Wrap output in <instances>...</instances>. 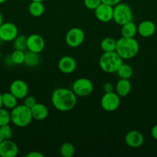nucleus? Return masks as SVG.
<instances>
[{"instance_id":"obj_18","label":"nucleus","mask_w":157,"mask_h":157,"mask_svg":"<svg viewBox=\"0 0 157 157\" xmlns=\"http://www.w3.org/2000/svg\"><path fill=\"white\" fill-rule=\"evenodd\" d=\"M131 83L129 79H122L120 78L115 85V93L120 98H125L128 96L131 91Z\"/></svg>"},{"instance_id":"obj_23","label":"nucleus","mask_w":157,"mask_h":157,"mask_svg":"<svg viewBox=\"0 0 157 157\" xmlns=\"http://www.w3.org/2000/svg\"><path fill=\"white\" fill-rule=\"evenodd\" d=\"M116 41L113 38L107 37L102 40L100 43V48L103 52H115L116 48Z\"/></svg>"},{"instance_id":"obj_39","label":"nucleus","mask_w":157,"mask_h":157,"mask_svg":"<svg viewBox=\"0 0 157 157\" xmlns=\"http://www.w3.org/2000/svg\"><path fill=\"white\" fill-rule=\"evenodd\" d=\"M6 1H7V0H0V5L2 4V3H4V2H6Z\"/></svg>"},{"instance_id":"obj_4","label":"nucleus","mask_w":157,"mask_h":157,"mask_svg":"<svg viewBox=\"0 0 157 157\" xmlns=\"http://www.w3.org/2000/svg\"><path fill=\"white\" fill-rule=\"evenodd\" d=\"M10 115L12 124L18 127H27L33 119L31 113V109L25 106L24 104L17 105L12 109Z\"/></svg>"},{"instance_id":"obj_1","label":"nucleus","mask_w":157,"mask_h":157,"mask_svg":"<svg viewBox=\"0 0 157 157\" xmlns=\"http://www.w3.org/2000/svg\"><path fill=\"white\" fill-rule=\"evenodd\" d=\"M51 101L57 110L68 112L72 110L76 105L77 96L72 90L61 87L55 89L52 92Z\"/></svg>"},{"instance_id":"obj_31","label":"nucleus","mask_w":157,"mask_h":157,"mask_svg":"<svg viewBox=\"0 0 157 157\" xmlns=\"http://www.w3.org/2000/svg\"><path fill=\"white\" fill-rule=\"evenodd\" d=\"M36 99L35 98H34L33 96H26L25 98L24 101V105L26 106L29 108H31V107H33L35 104H36Z\"/></svg>"},{"instance_id":"obj_30","label":"nucleus","mask_w":157,"mask_h":157,"mask_svg":"<svg viewBox=\"0 0 157 157\" xmlns=\"http://www.w3.org/2000/svg\"><path fill=\"white\" fill-rule=\"evenodd\" d=\"M101 3V0H84V6L90 10H95Z\"/></svg>"},{"instance_id":"obj_14","label":"nucleus","mask_w":157,"mask_h":157,"mask_svg":"<svg viewBox=\"0 0 157 157\" xmlns=\"http://www.w3.org/2000/svg\"><path fill=\"white\" fill-rule=\"evenodd\" d=\"M125 142L131 148H139L144 143V136L138 130H130L125 136Z\"/></svg>"},{"instance_id":"obj_34","label":"nucleus","mask_w":157,"mask_h":157,"mask_svg":"<svg viewBox=\"0 0 157 157\" xmlns=\"http://www.w3.org/2000/svg\"><path fill=\"white\" fill-rule=\"evenodd\" d=\"M26 157H44V155L38 151H32L26 155Z\"/></svg>"},{"instance_id":"obj_24","label":"nucleus","mask_w":157,"mask_h":157,"mask_svg":"<svg viewBox=\"0 0 157 157\" xmlns=\"http://www.w3.org/2000/svg\"><path fill=\"white\" fill-rule=\"evenodd\" d=\"M117 75L122 79H129L133 75V70L129 64H123L117 71Z\"/></svg>"},{"instance_id":"obj_38","label":"nucleus","mask_w":157,"mask_h":157,"mask_svg":"<svg viewBox=\"0 0 157 157\" xmlns=\"http://www.w3.org/2000/svg\"><path fill=\"white\" fill-rule=\"evenodd\" d=\"M3 106H2V94H0V108H2Z\"/></svg>"},{"instance_id":"obj_12","label":"nucleus","mask_w":157,"mask_h":157,"mask_svg":"<svg viewBox=\"0 0 157 157\" xmlns=\"http://www.w3.org/2000/svg\"><path fill=\"white\" fill-rule=\"evenodd\" d=\"M18 153V147L12 140H3L0 143V156L15 157Z\"/></svg>"},{"instance_id":"obj_41","label":"nucleus","mask_w":157,"mask_h":157,"mask_svg":"<svg viewBox=\"0 0 157 157\" xmlns=\"http://www.w3.org/2000/svg\"><path fill=\"white\" fill-rule=\"evenodd\" d=\"M1 58H2V53L1 52H0V59H1Z\"/></svg>"},{"instance_id":"obj_3","label":"nucleus","mask_w":157,"mask_h":157,"mask_svg":"<svg viewBox=\"0 0 157 157\" xmlns=\"http://www.w3.org/2000/svg\"><path fill=\"white\" fill-rule=\"evenodd\" d=\"M99 67L106 73H116L119 67L123 64V58L118 55L116 52H104L100 56Z\"/></svg>"},{"instance_id":"obj_5","label":"nucleus","mask_w":157,"mask_h":157,"mask_svg":"<svg viewBox=\"0 0 157 157\" xmlns=\"http://www.w3.org/2000/svg\"><path fill=\"white\" fill-rule=\"evenodd\" d=\"M116 24L119 25L132 21L133 20V13L130 6L126 3L119 2L113 6V18Z\"/></svg>"},{"instance_id":"obj_7","label":"nucleus","mask_w":157,"mask_h":157,"mask_svg":"<svg viewBox=\"0 0 157 157\" xmlns=\"http://www.w3.org/2000/svg\"><path fill=\"white\" fill-rule=\"evenodd\" d=\"M102 108L107 112H113L120 105V97L114 91L105 93L101 98Z\"/></svg>"},{"instance_id":"obj_15","label":"nucleus","mask_w":157,"mask_h":157,"mask_svg":"<svg viewBox=\"0 0 157 157\" xmlns=\"http://www.w3.org/2000/svg\"><path fill=\"white\" fill-rule=\"evenodd\" d=\"M76 61L71 56H64L60 58L58 62V67L63 74H71L76 69Z\"/></svg>"},{"instance_id":"obj_13","label":"nucleus","mask_w":157,"mask_h":157,"mask_svg":"<svg viewBox=\"0 0 157 157\" xmlns=\"http://www.w3.org/2000/svg\"><path fill=\"white\" fill-rule=\"evenodd\" d=\"M45 48L44 38L38 34H32L27 37V49L30 52L38 53L42 52Z\"/></svg>"},{"instance_id":"obj_33","label":"nucleus","mask_w":157,"mask_h":157,"mask_svg":"<svg viewBox=\"0 0 157 157\" xmlns=\"http://www.w3.org/2000/svg\"><path fill=\"white\" fill-rule=\"evenodd\" d=\"M101 1L102 2L105 3V4L109 5V6H115V5L121 2L122 0H101Z\"/></svg>"},{"instance_id":"obj_25","label":"nucleus","mask_w":157,"mask_h":157,"mask_svg":"<svg viewBox=\"0 0 157 157\" xmlns=\"http://www.w3.org/2000/svg\"><path fill=\"white\" fill-rule=\"evenodd\" d=\"M75 152V147L71 143H64L60 147V154L63 157H72Z\"/></svg>"},{"instance_id":"obj_17","label":"nucleus","mask_w":157,"mask_h":157,"mask_svg":"<svg viewBox=\"0 0 157 157\" xmlns=\"http://www.w3.org/2000/svg\"><path fill=\"white\" fill-rule=\"evenodd\" d=\"M31 113L32 118L36 121H41L46 119L49 115V110L46 105L39 103H36L32 107H31Z\"/></svg>"},{"instance_id":"obj_26","label":"nucleus","mask_w":157,"mask_h":157,"mask_svg":"<svg viewBox=\"0 0 157 157\" xmlns=\"http://www.w3.org/2000/svg\"><path fill=\"white\" fill-rule=\"evenodd\" d=\"M13 46L16 50L25 51L27 49V37L25 35H18L14 39Z\"/></svg>"},{"instance_id":"obj_10","label":"nucleus","mask_w":157,"mask_h":157,"mask_svg":"<svg viewBox=\"0 0 157 157\" xmlns=\"http://www.w3.org/2000/svg\"><path fill=\"white\" fill-rule=\"evenodd\" d=\"M95 16L102 22H109L113 18V6L102 2L94 10Z\"/></svg>"},{"instance_id":"obj_11","label":"nucleus","mask_w":157,"mask_h":157,"mask_svg":"<svg viewBox=\"0 0 157 157\" xmlns=\"http://www.w3.org/2000/svg\"><path fill=\"white\" fill-rule=\"evenodd\" d=\"M9 92H11L18 100L24 99L29 93V87L22 80H15L10 84Z\"/></svg>"},{"instance_id":"obj_22","label":"nucleus","mask_w":157,"mask_h":157,"mask_svg":"<svg viewBox=\"0 0 157 157\" xmlns=\"http://www.w3.org/2000/svg\"><path fill=\"white\" fill-rule=\"evenodd\" d=\"M40 58L38 53L30 52V51H28L25 53V60L23 64L28 67H35L38 64Z\"/></svg>"},{"instance_id":"obj_37","label":"nucleus","mask_w":157,"mask_h":157,"mask_svg":"<svg viewBox=\"0 0 157 157\" xmlns=\"http://www.w3.org/2000/svg\"><path fill=\"white\" fill-rule=\"evenodd\" d=\"M4 140V138H3V136H2V131H1V129H0V143L2 142V141Z\"/></svg>"},{"instance_id":"obj_35","label":"nucleus","mask_w":157,"mask_h":157,"mask_svg":"<svg viewBox=\"0 0 157 157\" xmlns=\"http://www.w3.org/2000/svg\"><path fill=\"white\" fill-rule=\"evenodd\" d=\"M151 135L155 140L157 141V124L154 126L151 130Z\"/></svg>"},{"instance_id":"obj_27","label":"nucleus","mask_w":157,"mask_h":157,"mask_svg":"<svg viewBox=\"0 0 157 157\" xmlns=\"http://www.w3.org/2000/svg\"><path fill=\"white\" fill-rule=\"evenodd\" d=\"M25 52L24 51L16 50L15 49L10 55V61L14 64H22L24 63Z\"/></svg>"},{"instance_id":"obj_16","label":"nucleus","mask_w":157,"mask_h":157,"mask_svg":"<svg viewBox=\"0 0 157 157\" xmlns=\"http://www.w3.org/2000/svg\"><path fill=\"white\" fill-rule=\"evenodd\" d=\"M156 27L153 21L145 20L141 21L137 26V32L143 38H149L155 34Z\"/></svg>"},{"instance_id":"obj_9","label":"nucleus","mask_w":157,"mask_h":157,"mask_svg":"<svg viewBox=\"0 0 157 157\" xmlns=\"http://www.w3.org/2000/svg\"><path fill=\"white\" fill-rule=\"evenodd\" d=\"M18 30L17 26L14 23L3 22L0 25V40L5 42L14 41L15 38L18 36Z\"/></svg>"},{"instance_id":"obj_6","label":"nucleus","mask_w":157,"mask_h":157,"mask_svg":"<svg viewBox=\"0 0 157 157\" xmlns=\"http://www.w3.org/2000/svg\"><path fill=\"white\" fill-rule=\"evenodd\" d=\"M72 90L76 96L87 97L93 90V84L88 78H78L72 84Z\"/></svg>"},{"instance_id":"obj_19","label":"nucleus","mask_w":157,"mask_h":157,"mask_svg":"<svg viewBox=\"0 0 157 157\" xmlns=\"http://www.w3.org/2000/svg\"><path fill=\"white\" fill-rule=\"evenodd\" d=\"M121 26L122 36L126 38H134L135 36L137 33V26L133 21L126 23Z\"/></svg>"},{"instance_id":"obj_2","label":"nucleus","mask_w":157,"mask_h":157,"mask_svg":"<svg viewBox=\"0 0 157 157\" xmlns=\"http://www.w3.org/2000/svg\"><path fill=\"white\" fill-rule=\"evenodd\" d=\"M139 51V42L134 38L122 37L116 41L115 52L123 59H131Z\"/></svg>"},{"instance_id":"obj_21","label":"nucleus","mask_w":157,"mask_h":157,"mask_svg":"<svg viewBox=\"0 0 157 157\" xmlns=\"http://www.w3.org/2000/svg\"><path fill=\"white\" fill-rule=\"evenodd\" d=\"M2 101L3 107L12 110L17 106L18 99L11 92H6L2 94Z\"/></svg>"},{"instance_id":"obj_40","label":"nucleus","mask_w":157,"mask_h":157,"mask_svg":"<svg viewBox=\"0 0 157 157\" xmlns=\"http://www.w3.org/2000/svg\"><path fill=\"white\" fill-rule=\"evenodd\" d=\"M43 1H44V0H31V2H42Z\"/></svg>"},{"instance_id":"obj_28","label":"nucleus","mask_w":157,"mask_h":157,"mask_svg":"<svg viewBox=\"0 0 157 157\" xmlns=\"http://www.w3.org/2000/svg\"><path fill=\"white\" fill-rule=\"evenodd\" d=\"M11 122L10 113L6 109L0 108V127L9 124Z\"/></svg>"},{"instance_id":"obj_29","label":"nucleus","mask_w":157,"mask_h":157,"mask_svg":"<svg viewBox=\"0 0 157 157\" xmlns=\"http://www.w3.org/2000/svg\"><path fill=\"white\" fill-rule=\"evenodd\" d=\"M4 140H10L12 137V130L9 124L0 127Z\"/></svg>"},{"instance_id":"obj_8","label":"nucleus","mask_w":157,"mask_h":157,"mask_svg":"<svg viewBox=\"0 0 157 157\" xmlns=\"http://www.w3.org/2000/svg\"><path fill=\"white\" fill-rule=\"evenodd\" d=\"M85 41V32L79 28L69 29L66 35V42L69 47L77 48Z\"/></svg>"},{"instance_id":"obj_20","label":"nucleus","mask_w":157,"mask_h":157,"mask_svg":"<svg viewBox=\"0 0 157 157\" xmlns=\"http://www.w3.org/2000/svg\"><path fill=\"white\" fill-rule=\"evenodd\" d=\"M45 12V6L42 2H31L29 6V12L32 16L40 17Z\"/></svg>"},{"instance_id":"obj_32","label":"nucleus","mask_w":157,"mask_h":157,"mask_svg":"<svg viewBox=\"0 0 157 157\" xmlns=\"http://www.w3.org/2000/svg\"><path fill=\"white\" fill-rule=\"evenodd\" d=\"M103 90L105 93H109V92L114 91V86L112 83H106L103 85Z\"/></svg>"},{"instance_id":"obj_36","label":"nucleus","mask_w":157,"mask_h":157,"mask_svg":"<svg viewBox=\"0 0 157 157\" xmlns=\"http://www.w3.org/2000/svg\"><path fill=\"white\" fill-rule=\"evenodd\" d=\"M2 23H3V17H2V15L1 12H0V25H1Z\"/></svg>"}]
</instances>
